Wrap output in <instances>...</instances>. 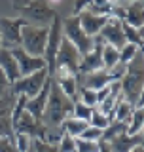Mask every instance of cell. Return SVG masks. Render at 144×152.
Here are the masks:
<instances>
[{
  "label": "cell",
  "instance_id": "obj_1",
  "mask_svg": "<svg viewBox=\"0 0 144 152\" xmlns=\"http://www.w3.org/2000/svg\"><path fill=\"white\" fill-rule=\"evenodd\" d=\"M72 107H74V101L66 97L51 78V89H49V95H47L44 114H42V122L47 127H61L63 120L72 114Z\"/></svg>",
  "mask_w": 144,
  "mask_h": 152
},
{
  "label": "cell",
  "instance_id": "obj_2",
  "mask_svg": "<svg viewBox=\"0 0 144 152\" xmlns=\"http://www.w3.org/2000/svg\"><path fill=\"white\" fill-rule=\"evenodd\" d=\"M142 57L140 51L135 55V59L131 63H127V70L123 74V78L119 80V86H121V97L125 99L127 103L133 104V108L142 107Z\"/></svg>",
  "mask_w": 144,
  "mask_h": 152
},
{
  "label": "cell",
  "instance_id": "obj_3",
  "mask_svg": "<svg viewBox=\"0 0 144 152\" xmlns=\"http://www.w3.org/2000/svg\"><path fill=\"white\" fill-rule=\"evenodd\" d=\"M47 32H49V25L36 27V25H32V23H28V25H25L21 28V48L28 55L44 57Z\"/></svg>",
  "mask_w": 144,
  "mask_h": 152
},
{
  "label": "cell",
  "instance_id": "obj_4",
  "mask_svg": "<svg viewBox=\"0 0 144 152\" xmlns=\"http://www.w3.org/2000/svg\"><path fill=\"white\" fill-rule=\"evenodd\" d=\"M80 61H81L80 51L63 36L61 46H59V51H57V57H55L53 76H66V74H74L76 76L78 74ZM53 76H51V78H53Z\"/></svg>",
  "mask_w": 144,
  "mask_h": 152
},
{
  "label": "cell",
  "instance_id": "obj_5",
  "mask_svg": "<svg viewBox=\"0 0 144 152\" xmlns=\"http://www.w3.org/2000/svg\"><path fill=\"white\" fill-rule=\"evenodd\" d=\"M61 25H63V36L80 51V55H85L93 50V38L87 36L84 32V28L80 27L78 15H70V17L61 19Z\"/></svg>",
  "mask_w": 144,
  "mask_h": 152
},
{
  "label": "cell",
  "instance_id": "obj_6",
  "mask_svg": "<svg viewBox=\"0 0 144 152\" xmlns=\"http://www.w3.org/2000/svg\"><path fill=\"white\" fill-rule=\"evenodd\" d=\"M47 78H49L47 69H40L32 74L21 76L19 80H15V82L9 84V86H12V91L15 95H25L27 99H31V97H34V95L40 93V89L44 88Z\"/></svg>",
  "mask_w": 144,
  "mask_h": 152
},
{
  "label": "cell",
  "instance_id": "obj_7",
  "mask_svg": "<svg viewBox=\"0 0 144 152\" xmlns=\"http://www.w3.org/2000/svg\"><path fill=\"white\" fill-rule=\"evenodd\" d=\"M61 15H55L53 21L49 23V32H47V42H46V50H44V61L47 66L49 76H53L55 70V57L59 51L61 40H63V25H61Z\"/></svg>",
  "mask_w": 144,
  "mask_h": 152
},
{
  "label": "cell",
  "instance_id": "obj_8",
  "mask_svg": "<svg viewBox=\"0 0 144 152\" xmlns=\"http://www.w3.org/2000/svg\"><path fill=\"white\" fill-rule=\"evenodd\" d=\"M25 17H0V34H2V48H17L21 46V28L28 25Z\"/></svg>",
  "mask_w": 144,
  "mask_h": 152
},
{
  "label": "cell",
  "instance_id": "obj_9",
  "mask_svg": "<svg viewBox=\"0 0 144 152\" xmlns=\"http://www.w3.org/2000/svg\"><path fill=\"white\" fill-rule=\"evenodd\" d=\"M17 12L21 13V17L28 19V21L44 23V25H49V23L53 21V17L59 15L53 8L47 6L44 0H28L21 8H17Z\"/></svg>",
  "mask_w": 144,
  "mask_h": 152
},
{
  "label": "cell",
  "instance_id": "obj_10",
  "mask_svg": "<svg viewBox=\"0 0 144 152\" xmlns=\"http://www.w3.org/2000/svg\"><path fill=\"white\" fill-rule=\"evenodd\" d=\"M99 36L104 40V44L114 46L116 50H121V48L127 44L125 36H123V28H121V19H116V17L106 19V23L100 28Z\"/></svg>",
  "mask_w": 144,
  "mask_h": 152
},
{
  "label": "cell",
  "instance_id": "obj_11",
  "mask_svg": "<svg viewBox=\"0 0 144 152\" xmlns=\"http://www.w3.org/2000/svg\"><path fill=\"white\" fill-rule=\"evenodd\" d=\"M12 55L15 57V61H17L19 74H21V76L32 74V72H36V70H40V69H47V66H46V61H44V57L28 55L21 46L12 48Z\"/></svg>",
  "mask_w": 144,
  "mask_h": 152
},
{
  "label": "cell",
  "instance_id": "obj_12",
  "mask_svg": "<svg viewBox=\"0 0 144 152\" xmlns=\"http://www.w3.org/2000/svg\"><path fill=\"white\" fill-rule=\"evenodd\" d=\"M49 89H51V76L46 80V84H44V88L40 89V93L25 101V110L38 122H42V114H44V108H46V103H47Z\"/></svg>",
  "mask_w": 144,
  "mask_h": 152
},
{
  "label": "cell",
  "instance_id": "obj_13",
  "mask_svg": "<svg viewBox=\"0 0 144 152\" xmlns=\"http://www.w3.org/2000/svg\"><path fill=\"white\" fill-rule=\"evenodd\" d=\"M78 19H80V27L84 28V32L87 36H97L100 32V28H103V25L106 23V15H95V13L87 12V10H84V12L78 13Z\"/></svg>",
  "mask_w": 144,
  "mask_h": 152
},
{
  "label": "cell",
  "instance_id": "obj_14",
  "mask_svg": "<svg viewBox=\"0 0 144 152\" xmlns=\"http://www.w3.org/2000/svg\"><path fill=\"white\" fill-rule=\"evenodd\" d=\"M0 69L4 70V74H6L9 84H13L15 80L21 78L17 61H15V57L12 55V50H8V48H2V50H0Z\"/></svg>",
  "mask_w": 144,
  "mask_h": 152
},
{
  "label": "cell",
  "instance_id": "obj_15",
  "mask_svg": "<svg viewBox=\"0 0 144 152\" xmlns=\"http://www.w3.org/2000/svg\"><path fill=\"white\" fill-rule=\"evenodd\" d=\"M142 142H144L142 133H137V135L121 133V135L114 137L108 145H110V148H112V152H129L133 146H138V145H142Z\"/></svg>",
  "mask_w": 144,
  "mask_h": 152
},
{
  "label": "cell",
  "instance_id": "obj_16",
  "mask_svg": "<svg viewBox=\"0 0 144 152\" xmlns=\"http://www.w3.org/2000/svg\"><path fill=\"white\" fill-rule=\"evenodd\" d=\"M142 10H144V2L142 0H135V2H129L127 8H125V17L123 21L131 27H137V28H142L144 25V17H142Z\"/></svg>",
  "mask_w": 144,
  "mask_h": 152
},
{
  "label": "cell",
  "instance_id": "obj_17",
  "mask_svg": "<svg viewBox=\"0 0 144 152\" xmlns=\"http://www.w3.org/2000/svg\"><path fill=\"white\" fill-rule=\"evenodd\" d=\"M87 126H89L87 122L68 116V118H65V120H63V124H61V129H63V133H66V135H70V137H74V139H78V137L81 135V131H84Z\"/></svg>",
  "mask_w": 144,
  "mask_h": 152
},
{
  "label": "cell",
  "instance_id": "obj_18",
  "mask_svg": "<svg viewBox=\"0 0 144 152\" xmlns=\"http://www.w3.org/2000/svg\"><path fill=\"white\" fill-rule=\"evenodd\" d=\"M142 122H144V110H142V107L133 108L131 116H129V120H127V129H125V133H127V135H137V133H142V126H144Z\"/></svg>",
  "mask_w": 144,
  "mask_h": 152
},
{
  "label": "cell",
  "instance_id": "obj_19",
  "mask_svg": "<svg viewBox=\"0 0 144 152\" xmlns=\"http://www.w3.org/2000/svg\"><path fill=\"white\" fill-rule=\"evenodd\" d=\"M100 57H103V69L110 70L116 63H119V50H116V48L110 46V44H104Z\"/></svg>",
  "mask_w": 144,
  "mask_h": 152
},
{
  "label": "cell",
  "instance_id": "obj_20",
  "mask_svg": "<svg viewBox=\"0 0 144 152\" xmlns=\"http://www.w3.org/2000/svg\"><path fill=\"white\" fill-rule=\"evenodd\" d=\"M121 28H123V36H125L127 44H135L138 48H142V28L131 27L125 21H121Z\"/></svg>",
  "mask_w": 144,
  "mask_h": 152
},
{
  "label": "cell",
  "instance_id": "obj_21",
  "mask_svg": "<svg viewBox=\"0 0 144 152\" xmlns=\"http://www.w3.org/2000/svg\"><path fill=\"white\" fill-rule=\"evenodd\" d=\"M91 114H93V108L87 107V104H84L81 101H74V107H72V118H78V120H84L89 124V118Z\"/></svg>",
  "mask_w": 144,
  "mask_h": 152
},
{
  "label": "cell",
  "instance_id": "obj_22",
  "mask_svg": "<svg viewBox=\"0 0 144 152\" xmlns=\"http://www.w3.org/2000/svg\"><path fill=\"white\" fill-rule=\"evenodd\" d=\"M78 101H81L84 104L95 108L99 104L97 101V91L95 89H87V88H78Z\"/></svg>",
  "mask_w": 144,
  "mask_h": 152
},
{
  "label": "cell",
  "instance_id": "obj_23",
  "mask_svg": "<svg viewBox=\"0 0 144 152\" xmlns=\"http://www.w3.org/2000/svg\"><path fill=\"white\" fill-rule=\"evenodd\" d=\"M138 51H140V48H138V46H135V44H125L121 50H119V63H123V65L131 63Z\"/></svg>",
  "mask_w": 144,
  "mask_h": 152
},
{
  "label": "cell",
  "instance_id": "obj_24",
  "mask_svg": "<svg viewBox=\"0 0 144 152\" xmlns=\"http://www.w3.org/2000/svg\"><path fill=\"white\" fill-rule=\"evenodd\" d=\"M15 150L17 152H28V148L32 146V137H28L27 133H21V131H15Z\"/></svg>",
  "mask_w": 144,
  "mask_h": 152
},
{
  "label": "cell",
  "instance_id": "obj_25",
  "mask_svg": "<svg viewBox=\"0 0 144 152\" xmlns=\"http://www.w3.org/2000/svg\"><path fill=\"white\" fill-rule=\"evenodd\" d=\"M108 124H110V118L106 116V114H103V112H99L97 108H93V114H91V118H89V126L99 127V129H104Z\"/></svg>",
  "mask_w": 144,
  "mask_h": 152
},
{
  "label": "cell",
  "instance_id": "obj_26",
  "mask_svg": "<svg viewBox=\"0 0 144 152\" xmlns=\"http://www.w3.org/2000/svg\"><path fill=\"white\" fill-rule=\"evenodd\" d=\"M57 148H59V152H76V139L63 133L59 142H57Z\"/></svg>",
  "mask_w": 144,
  "mask_h": 152
},
{
  "label": "cell",
  "instance_id": "obj_27",
  "mask_svg": "<svg viewBox=\"0 0 144 152\" xmlns=\"http://www.w3.org/2000/svg\"><path fill=\"white\" fill-rule=\"evenodd\" d=\"M76 152H99V141L76 139Z\"/></svg>",
  "mask_w": 144,
  "mask_h": 152
},
{
  "label": "cell",
  "instance_id": "obj_28",
  "mask_svg": "<svg viewBox=\"0 0 144 152\" xmlns=\"http://www.w3.org/2000/svg\"><path fill=\"white\" fill-rule=\"evenodd\" d=\"M100 135H103V129H99V127H93V126H87L84 131H81L80 139H85V141H99Z\"/></svg>",
  "mask_w": 144,
  "mask_h": 152
},
{
  "label": "cell",
  "instance_id": "obj_29",
  "mask_svg": "<svg viewBox=\"0 0 144 152\" xmlns=\"http://www.w3.org/2000/svg\"><path fill=\"white\" fill-rule=\"evenodd\" d=\"M125 70H127V65H123V63H116V65H114L112 69L108 70L112 82H119V80L123 78V74H125Z\"/></svg>",
  "mask_w": 144,
  "mask_h": 152
},
{
  "label": "cell",
  "instance_id": "obj_30",
  "mask_svg": "<svg viewBox=\"0 0 144 152\" xmlns=\"http://www.w3.org/2000/svg\"><path fill=\"white\" fill-rule=\"evenodd\" d=\"M32 146H34L36 152H59L57 145H51V142H44L40 139H32Z\"/></svg>",
  "mask_w": 144,
  "mask_h": 152
},
{
  "label": "cell",
  "instance_id": "obj_31",
  "mask_svg": "<svg viewBox=\"0 0 144 152\" xmlns=\"http://www.w3.org/2000/svg\"><path fill=\"white\" fill-rule=\"evenodd\" d=\"M25 101H27L25 95H17V104H15V108H13V114H12V126L19 120V116L25 112Z\"/></svg>",
  "mask_w": 144,
  "mask_h": 152
},
{
  "label": "cell",
  "instance_id": "obj_32",
  "mask_svg": "<svg viewBox=\"0 0 144 152\" xmlns=\"http://www.w3.org/2000/svg\"><path fill=\"white\" fill-rule=\"evenodd\" d=\"M0 152H17L15 145L9 137H0Z\"/></svg>",
  "mask_w": 144,
  "mask_h": 152
},
{
  "label": "cell",
  "instance_id": "obj_33",
  "mask_svg": "<svg viewBox=\"0 0 144 152\" xmlns=\"http://www.w3.org/2000/svg\"><path fill=\"white\" fill-rule=\"evenodd\" d=\"M91 2H93V0H76V2H74V8H72V12H74V15H78L80 12H84V10L87 8Z\"/></svg>",
  "mask_w": 144,
  "mask_h": 152
},
{
  "label": "cell",
  "instance_id": "obj_34",
  "mask_svg": "<svg viewBox=\"0 0 144 152\" xmlns=\"http://www.w3.org/2000/svg\"><path fill=\"white\" fill-rule=\"evenodd\" d=\"M99 152H112V148L106 141H99Z\"/></svg>",
  "mask_w": 144,
  "mask_h": 152
},
{
  "label": "cell",
  "instance_id": "obj_35",
  "mask_svg": "<svg viewBox=\"0 0 144 152\" xmlns=\"http://www.w3.org/2000/svg\"><path fill=\"white\" fill-rule=\"evenodd\" d=\"M6 86H9V82H8L6 74H4V70L0 69V89H2V88H6Z\"/></svg>",
  "mask_w": 144,
  "mask_h": 152
},
{
  "label": "cell",
  "instance_id": "obj_36",
  "mask_svg": "<svg viewBox=\"0 0 144 152\" xmlns=\"http://www.w3.org/2000/svg\"><path fill=\"white\" fill-rule=\"evenodd\" d=\"M106 2H110V0H93L91 4H93V6H104Z\"/></svg>",
  "mask_w": 144,
  "mask_h": 152
},
{
  "label": "cell",
  "instance_id": "obj_37",
  "mask_svg": "<svg viewBox=\"0 0 144 152\" xmlns=\"http://www.w3.org/2000/svg\"><path fill=\"white\" fill-rule=\"evenodd\" d=\"M129 152H144V150H142V145H138V146H133V148L129 150Z\"/></svg>",
  "mask_w": 144,
  "mask_h": 152
},
{
  "label": "cell",
  "instance_id": "obj_38",
  "mask_svg": "<svg viewBox=\"0 0 144 152\" xmlns=\"http://www.w3.org/2000/svg\"><path fill=\"white\" fill-rule=\"evenodd\" d=\"M0 50H2V34H0Z\"/></svg>",
  "mask_w": 144,
  "mask_h": 152
},
{
  "label": "cell",
  "instance_id": "obj_39",
  "mask_svg": "<svg viewBox=\"0 0 144 152\" xmlns=\"http://www.w3.org/2000/svg\"><path fill=\"white\" fill-rule=\"evenodd\" d=\"M49 2H61V0H49Z\"/></svg>",
  "mask_w": 144,
  "mask_h": 152
}]
</instances>
